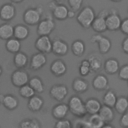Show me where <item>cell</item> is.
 Instances as JSON below:
<instances>
[{
  "label": "cell",
  "mask_w": 128,
  "mask_h": 128,
  "mask_svg": "<svg viewBox=\"0 0 128 128\" xmlns=\"http://www.w3.org/2000/svg\"><path fill=\"white\" fill-rule=\"evenodd\" d=\"M5 48L9 53L15 54V53L21 51V41L15 37H12V38L6 40Z\"/></svg>",
  "instance_id": "cb8c5ba5"
},
{
  "label": "cell",
  "mask_w": 128,
  "mask_h": 128,
  "mask_svg": "<svg viewBox=\"0 0 128 128\" xmlns=\"http://www.w3.org/2000/svg\"><path fill=\"white\" fill-rule=\"evenodd\" d=\"M14 37V26L11 24L4 22L0 25V39L2 40H8L10 38Z\"/></svg>",
  "instance_id": "44dd1931"
},
{
  "label": "cell",
  "mask_w": 128,
  "mask_h": 128,
  "mask_svg": "<svg viewBox=\"0 0 128 128\" xmlns=\"http://www.w3.org/2000/svg\"><path fill=\"white\" fill-rule=\"evenodd\" d=\"M55 29V22L52 17L47 16L37 24V34L39 36L48 35Z\"/></svg>",
  "instance_id": "8992f818"
},
{
  "label": "cell",
  "mask_w": 128,
  "mask_h": 128,
  "mask_svg": "<svg viewBox=\"0 0 128 128\" xmlns=\"http://www.w3.org/2000/svg\"><path fill=\"white\" fill-rule=\"evenodd\" d=\"M69 9L62 3L56 4V6L52 9V15L57 20H65L68 18Z\"/></svg>",
  "instance_id": "e0dca14e"
},
{
  "label": "cell",
  "mask_w": 128,
  "mask_h": 128,
  "mask_svg": "<svg viewBox=\"0 0 128 128\" xmlns=\"http://www.w3.org/2000/svg\"><path fill=\"white\" fill-rule=\"evenodd\" d=\"M120 30H121V32L123 34H125V35L128 36V18H125L124 20H122Z\"/></svg>",
  "instance_id": "ab89813d"
},
{
  "label": "cell",
  "mask_w": 128,
  "mask_h": 128,
  "mask_svg": "<svg viewBox=\"0 0 128 128\" xmlns=\"http://www.w3.org/2000/svg\"><path fill=\"white\" fill-rule=\"evenodd\" d=\"M52 1H54V2H56V3H62L64 0H52Z\"/></svg>",
  "instance_id": "c3c4849f"
},
{
  "label": "cell",
  "mask_w": 128,
  "mask_h": 128,
  "mask_svg": "<svg viewBox=\"0 0 128 128\" xmlns=\"http://www.w3.org/2000/svg\"><path fill=\"white\" fill-rule=\"evenodd\" d=\"M85 107H86L87 113L91 115V114L99 113V111L102 107V104L96 98H89L85 101Z\"/></svg>",
  "instance_id": "ac0fdd59"
},
{
  "label": "cell",
  "mask_w": 128,
  "mask_h": 128,
  "mask_svg": "<svg viewBox=\"0 0 128 128\" xmlns=\"http://www.w3.org/2000/svg\"><path fill=\"white\" fill-rule=\"evenodd\" d=\"M31 128H41L40 123L38 122V120L32 119V126H31Z\"/></svg>",
  "instance_id": "ee69618b"
},
{
  "label": "cell",
  "mask_w": 128,
  "mask_h": 128,
  "mask_svg": "<svg viewBox=\"0 0 128 128\" xmlns=\"http://www.w3.org/2000/svg\"><path fill=\"white\" fill-rule=\"evenodd\" d=\"M110 13V11L103 9L99 12V14L95 17L91 27L92 29L96 32V33H102L104 31L107 30V25H106V17L108 16V14Z\"/></svg>",
  "instance_id": "5b68a950"
},
{
  "label": "cell",
  "mask_w": 128,
  "mask_h": 128,
  "mask_svg": "<svg viewBox=\"0 0 128 128\" xmlns=\"http://www.w3.org/2000/svg\"><path fill=\"white\" fill-rule=\"evenodd\" d=\"M35 48L38 52L49 54L52 52V40L48 35L39 36L35 41Z\"/></svg>",
  "instance_id": "9c48e42d"
},
{
  "label": "cell",
  "mask_w": 128,
  "mask_h": 128,
  "mask_svg": "<svg viewBox=\"0 0 128 128\" xmlns=\"http://www.w3.org/2000/svg\"><path fill=\"white\" fill-rule=\"evenodd\" d=\"M46 63H47L46 54L41 53V52H37V53L32 55V57L30 59V62H29V66L32 70L36 71V70L41 69Z\"/></svg>",
  "instance_id": "8fae6325"
},
{
  "label": "cell",
  "mask_w": 128,
  "mask_h": 128,
  "mask_svg": "<svg viewBox=\"0 0 128 128\" xmlns=\"http://www.w3.org/2000/svg\"><path fill=\"white\" fill-rule=\"evenodd\" d=\"M2 104L3 106L8 110H15L18 107V99L11 94L4 95L2 98Z\"/></svg>",
  "instance_id": "d4e9b609"
},
{
  "label": "cell",
  "mask_w": 128,
  "mask_h": 128,
  "mask_svg": "<svg viewBox=\"0 0 128 128\" xmlns=\"http://www.w3.org/2000/svg\"><path fill=\"white\" fill-rule=\"evenodd\" d=\"M50 97L58 102L63 101L67 94H68V88L66 85L64 84H55L53 86H51L50 91H49Z\"/></svg>",
  "instance_id": "30bf717a"
},
{
  "label": "cell",
  "mask_w": 128,
  "mask_h": 128,
  "mask_svg": "<svg viewBox=\"0 0 128 128\" xmlns=\"http://www.w3.org/2000/svg\"><path fill=\"white\" fill-rule=\"evenodd\" d=\"M70 8L74 11H79L82 8L83 0H67Z\"/></svg>",
  "instance_id": "74e56055"
},
{
  "label": "cell",
  "mask_w": 128,
  "mask_h": 128,
  "mask_svg": "<svg viewBox=\"0 0 128 128\" xmlns=\"http://www.w3.org/2000/svg\"><path fill=\"white\" fill-rule=\"evenodd\" d=\"M117 95L113 90H107L103 96V104L107 105L109 107L114 108L116 101H117Z\"/></svg>",
  "instance_id": "f1b7e54d"
},
{
  "label": "cell",
  "mask_w": 128,
  "mask_h": 128,
  "mask_svg": "<svg viewBox=\"0 0 128 128\" xmlns=\"http://www.w3.org/2000/svg\"><path fill=\"white\" fill-rule=\"evenodd\" d=\"M91 72V68H90V64L88 59H84L81 61L80 66H79V74L82 77H85L87 75H89Z\"/></svg>",
  "instance_id": "e575fe53"
},
{
  "label": "cell",
  "mask_w": 128,
  "mask_h": 128,
  "mask_svg": "<svg viewBox=\"0 0 128 128\" xmlns=\"http://www.w3.org/2000/svg\"><path fill=\"white\" fill-rule=\"evenodd\" d=\"M122 23V19L118 14L117 10H111L108 16L106 17V25L107 30L109 31H117L120 29Z\"/></svg>",
  "instance_id": "ba28073f"
},
{
  "label": "cell",
  "mask_w": 128,
  "mask_h": 128,
  "mask_svg": "<svg viewBox=\"0 0 128 128\" xmlns=\"http://www.w3.org/2000/svg\"><path fill=\"white\" fill-rule=\"evenodd\" d=\"M114 109L116 110L117 113L123 114L128 110V98L124 96H120L117 98L116 104L114 106Z\"/></svg>",
  "instance_id": "f546056e"
},
{
  "label": "cell",
  "mask_w": 128,
  "mask_h": 128,
  "mask_svg": "<svg viewBox=\"0 0 128 128\" xmlns=\"http://www.w3.org/2000/svg\"><path fill=\"white\" fill-rule=\"evenodd\" d=\"M36 93H42L44 91V83L42 79L38 76H33L30 78L29 83H28Z\"/></svg>",
  "instance_id": "4dcf8cb0"
},
{
  "label": "cell",
  "mask_w": 128,
  "mask_h": 128,
  "mask_svg": "<svg viewBox=\"0 0 128 128\" xmlns=\"http://www.w3.org/2000/svg\"><path fill=\"white\" fill-rule=\"evenodd\" d=\"M43 13L42 6H37L35 8H28L23 14V21L25 24L34 26L41 21V15Z\"/></svg>",
  "instance_id": "3957f363"
},
{
  "label": "cell",
  "mask_w": 128,
  "mask_h": 128,
  "mask_svg": "<svg viewBox=\"0 0 128 128\" xmlns=\"http://www.w3.org/2000/svg\"><path fill=\"white\" fill-rule=\"evenodd\" d=\"M120 69V65H119V61L115 58H109L104 62V70L107 74L113 75L118 73Z\"/></svg>",
  "instance_id": "ffe728a7"
},
{
  "label": "cell",
  "mask_w": 128,
  "mask_h": 128,
  "mask_svg": "<svg viewBox=\"0 0 128 128\" xmlns=\"http://www.w3.org/2000/svg\"><path fill=\"white\" fill-rule=\"evenodd\" d=\"M99 115L102 117V119L104 120L105 123H111L112 120L114 119V111L112 107H109L107 105H102L100 111H99Z\"/></svg>",
  "instance_id": "484cf974"
},
{
  "label": "cell",
  "mask_w": 128,
  "mask_h": 128,
  "mask_svg": "<svg viewBox=\"0 0 128 128\" xmlns=\"http://www.w3.org/2000/svg\"><path fill=\"white\" fill-rule=\"evenodd\" d=\"M1 75H2V67L0 66V76H1Z\"/></svg>",
  "instance_id": "f907efd6"
},
{
  "label": "cell",
  "mask_w": 128,
  "mask_h": 128,
  "mask_svg": "<svg viewBox=\"0 0 128 128\" xmlns=\"http://www.w3.org/2000/svg\"><path fill=\"white\" fill-rule=\"evenodd\" d=\"M92 86L97 91H103L109 86L108 78L104 74H97L92 80Z\"/></svg>",
  "instance_id": "9a60e30c"
},
{
  "label": "cell",
  "mask_w": 128,
  "mask_h": 128,
  "mask_svg": "<svg viewBox=\"0 0 128 128\" xmlns=\"http://www.w3.org/2000/svg\"><path fill=\"white\" fill-rule=\"evenodd\" d=\"M127 98H128V97H127Z\"/></svg>",
  "instance_id": "f5cc1de1"
},
{
  "label": "cell",
  "mask_w": 128,
  "mask_h": 128,
  "mask_svg": "<svg viewBox=\"0 0 128 128\" xmlns=\"http://www.w3.org/2000/svg\"><path fill=\"white\" fill-rule=\"evenodd\" d=\"M74 128H93L90 123L87 121H78L76 124H75V127Z\"/></svg>",
  "instance_id": "b9f144b4"
},
{
  "label": "cell",
  "mask_w": 128,
  "mask_h": 128,
  "mask_svg": "<svg viewBox=\"0 0 128 128\" xmlns=\"http://www.w3.org/2000/svg\"><path fill=\"white\" fill-rule=\"evenodd\" d=\"M127 83H128V81H127Z\"/></svg>",
  "instance_id": "816d5d0a"
},
{
  "label": "cell",
  "mask_w": 128,
  "mask_h": 128,
  "mask_svg": "<svg viewBox=\"0 0 128 128\" xmlns=\"http://www.w3.org/2000/svg\"><path fill=\"white\" fill-rule=\"evenodd\" d=\"M35 93H36V92L34 91V89H33L29 84L23 85V86H21V87L19 88V94H20V96L23 97V98H25V99L31 98L32 96L35 95Z\"/></svg>",
  "instance_id": "836d02e7"
},
{
  "label": "cell",
  "mask_w": 128,
  "mask_h": 128,
  "mask_svg": "<svg viewBox=\"0 0 128 128\" xmlns=\"http://www.w3.org/2000/svg\"><path fill=\"white\" fill-rule=\"evenodd\" d=\"M68 107H69V112H71V114L77 118H83L87 114L85 102L77 95H73L69 99Z\"/></svg>",
  "instance_id": "7a4b0ae2"
},
{
  "label": "cell",
  "mask_w": 128,
  "mask_h": 128,
  "mask_svg": "<svg viewBox=\"0 0 128 128\" xmlns=\"http://www.w3.org/2000/svg\"><path fill=\"white\" fill-rule=\"evenodd\" d=\"M30 77L29 74L24 71L23 69H17L15 70L11 75V82L15 87L20 88L23 85H26L29 83Z\"/></svg>",
  "instance_id": "52a82bcc"
},
{
  "label": "cell",
  "mask_w": 128,
  "mask_h": 128,
  "mask_svg": "<svg viewBox=\"0 0 128 128\" xmlns=\"http://www.w3.org/2000/svg\"><path fill=\"white\" fill-rule=\"evenodd\" d=\"M54 128H73V126L70 120L63 118V119L57 120V122L54 125Z\"/></svg>",
  "instance_id": "d590c367"
},
{
  "label": "cell",
  "mask_w": 128,
  "mask_h": 128,
  "mask_svg": "<svg viewBox=\"0 0 128 128\" xmlns=\"http://www.w3.org/2000/svg\"><path fill=\"white\" fill-rule=\"evenodd\" d=\"M12 3H16V4H18V3H21V2H23L24 0H10Z\"/></svg>",
  "instance_id": "7dc6e473"
},
{
  "label": "cell",
  "mask_w": 128,
  "mask_h": 128,
  "mask_svg": "<svg viewBox=\"0 0 128 128\" xmlns=\"http://www.w3.org/2000/svg\"><path fill=\"white\" fill-rule=\"evenodd\" d=\"M69 46L62 39H54L52 41V52L58 56H64L68 53Z\"/></svg>",
  "instance_id": "4fadbf2b"
},
{
  "label": "cell",
  "mask_w": 128,
  "mask_h": 128,
  "mask_svg": "<svg viewBox=\"0 0 128 128\" xmlns=\"http://www.w3.org/2000/svg\"><path fill=\"white\" fill-rule=\"evenodd\" d=\"M88 61H89V64H90L91 71L98 72V71L101 70V68H102V62H101V59L100 58H98L95 55H91L88 58Z\"/></svg>",
  "instance_id": "d6a6232c"
},
{
  "label": "cell",
  "mask_w": 128,
  "mask_h": 128,
  "mask_svg": "<svg viewBox=\"0 0 128 128\" xmlns=\"http://www.w3.org/2000/svg\"><path fill=\"white\" fill-rule=\"evenodd\" d=\"M32 126V119H23L19 123V128H31Z\"/></svg>",
  "instance_id": "60d3db41"
},
{
  "label": "cell",
  "mask_w": 128,
  "mask_h": 128,
  "mask_svg": "<svg viewBox=\"0 0 128 128\" xmlns=\"http://www.w3.org/2000/svg\"><path fill=\"white\" fill-rule=\"evenodd\" d=\"M121 48H122V50H123L124 53L128 54V36L123 39V41L121 43Z\"/></svg>",
  "instance_id": "7bdbcfd3"
},
{
  "label": "cell",
  "mask_w": 128,
  "mask_h": 128,
  "mask_svg": "<svg viewBox=\"0 0 128 128\" xmlns=\"http://www.w3.org/2000/svg\"><path fill=\"white\" fill-rule=\"evenodd\" d=\"M91 41L98 45V50L101 54H106L111 50L112 43L108 37L103 36L101 33H96L91 37Z\"/></svg>",
  "instance_id": "277c9868"
},
{
  "label": "cell",
  "mask_w": 128,
  "mask_h": 128,
  "mask_svg": "<svg viewBox=\"0 0 128 128\" xmlns=\"http://www.w3.org/2000/svg\"><path fill=\"white\" fill-rule=\"evenodd\" d=\"M44 105V100L40 97V96H32L31 98L28 99V103H27V107L30 111L32 112H38L42 109Z\"/></svg>",
  "instance_id": "d6986e66"
},
{
  "label": "cell",
  "mask_w": 128,
  "mask_h": 128,
  "mask_svg": "<svg viewBox=\"0 0 128 128\" xmlns=\"http://www.w3.org/2000/svg\"><path fill=\"white\" fill-rule=\"evenodd\" d=\"M68 112H69V107H68V104H65V103H59V104L55 105L51 111L52 116L56 120L65 118L66 115L68 114Z\"/></svg>",
  "instance_id": "2e32d148"
},
{
  "label": "cell",
  "mask_w": 128,
  "mask_h": 128,
  "mask_svg": "<svg viewBox=\"0 0 128 128\" xmlns=\"http://www.w3.org/2000/svg\"><path fill=\"white\" fill-rule=\"evenodd\" d=\"M76 16V11L72 10V9H69V12H68V18H74Z\"/></svg>",
  "instance_id": "f6af8a7d"
},
{
  "label": "cell",
  "mask_w": 128,
  "mask_h": 128,
  "mask_svg": "<svg viewBox=\"0 0 128 128\" xmlns=\"http://www.w3.org/2000/svg\"><path fill=\"white\" fill-rule=\"evenodd\" d=\"M29 28L24 24H17L14 26V37L20 41L25 40L29 36Z\"/></svg>",
  "instance_id": "603a6c76"
},
{
  "label": "cell",
  "mask_w": 128,
  "mask_h": 128,
  "mask_svg": "<svg viewBox=\"0 0 128 128\" xmlns=\"http://www.w3.org/2000/svg\"><path fill=\"white\" fill-rule=\"evenodd\" d=\"M110 1H112V2H121L122 0H110Z\"/></svg>",
  "instance_id": "681fc988"
},
{
  "label": "cell",
  "mask_w": 128,
  "mask_h": 128,
  "mask_svg": "<svg viewBox=\"0 0 128 128\" xmlns=\"http://www.w3.org/2000/svg\"><path fill=\"white\" fill-rule=\"evenodd\" d=\"M85 49H86L85 43L81 39H76L71 44V51L77 57H81L85 53Z\"/></svg>",
  "instance_id": "4316f807"
},
{
  "label": "cell",
  "mask_w": 128,
  "mask_h": 128,
  "mask_svg": "<svg viewBox=\"0 0 128 128\" xmlns=\"http://www.w3.org/2000/svg\"><path fill=\"white\" fill-rule=\"evenodd\" d=\"M118 77L121 80L128 81V64H125L120 67V69L118 71Z\"/></svg>",
  "instance_id": "8d00e7d4"
},
{
  "label": "cell",
  "mask_w": 128,
  "mask_h": 128,
  "mask_svg": "<svg viewBox=\"0 0 128 128\" xmlns=\"http://www.w3.org/2000/svg\"><path fill=\"white\" fill-rule=\"evenodd\" d=\"M72 88L76 93H84L88 89V83L83 78H75L72 83Z\"/></svg>",
  "instance_id": "83f0119b"
},
{
  "label": "cell",
  "mask_w": 128,
  "mask_h": 128,
  "mask_svg": "<svg viewBox=\"0 0 128 128\" xmlns=\"http://www.w3.org/2000/svg\"><path fill=\"white\" fill-rule=\"evenodd\" d=\"M50 71L51 73L56 76V77H61L63 76L66 71H67V66L65 64V62L61 59H56L54 60L51 65H50Z\"/></svg>",
  "instance_id": "5bb4252c"
},
{
  "label": "cell",
  "mask_w": 128,
  "mask_h": 128,
  "mask_svg": "<svg viewBox=\"0 0 128 128\" xmlns=\"http://www.w3.org/2000/svg\"><path fill=\"white\" fill-rule=\"evenodd\" d=\"M16 15V9L13 4L5 3L0 7V19L4 22L12 20Z\"/></svg>",
  "instance_id": "7c38bea8"
},
{
  "label": "cell",
  "mask_w": 128,
  "mask_h": 128,
  "mask_svg": "<svg viewBox=\"0 0 128 128\" xmlns=\"http://www.w3.org/2000/svg\"><path fill=\"white\" fill-rule=\"evenodd\" d=\"M13 63L14 65L18 68V69H23L27 66L28 64V56L22 52V51H19L17 53L14 54V57H13Z\"/></svg>",
  "instance_id": "7402d4cb"
},
{
  "label": "cell",
  "mask_w": 128,
  "mask_h": 128,
  "mask_svg": "<svg viewBox=\"0 0 128 128\" xmlns=\"http://www.w3.org/2000/svg\"><path fill=\"white\" fill-rule=\"evenodd\" d=\"M95 17L96 14L94 9L91 6H85L79 10L78 14L76 15V20L82 28L88 29L91 27Z\"/></svg>",
  "instance_id": "6da1fadb"
},
{
  "label": "cell",
  "mask_w": 128,
  "mask_h": 128,
  "mask_svg": "<svg viewBox=\"0 0 128 128\" xmlns=\"http://www.w3.org/2000/svg\"><path fill=\"white\" fill-rule=\"evenodd\" d=\"M88 122L90 123V125H91L93 128H102L103 125L105 124L104 120H103L102 117L99 115V113L91 114L90 117L88 118Z\"/></svg>",
  "instance_id": "1f68e13d"
},
{
  "label": "cell",
  "mask_w": 128,
  "mask_h": 128,
  "mask_svg": "<svg viewBox=\"0 0 128 128\" xmlns=\"http://www.w3.org/2000/svg\"><path fill=\"white\" fill-rule=\"evenodd\" d=\"M120 125H121L123 128H128V111H126L125 113L121 114Z\"/></svg>",
  "instance_id": "f35d334b"
},
{
  "label": "cell",
  "mask_w": 128,
  "mask_h": 128,
  "mask_svg": "<svg viewBox=\"0 0 128 128\" xmlns=\"http://www.w3.org/2000/svg\"><path fill=\"white\" fill-rule=\"evenodd\" d=\"M102 128H114L110 123H105L104 125H103V127Z\"/></svg>",
  "instance_id": "bcb514c9"
}]
</instances>
